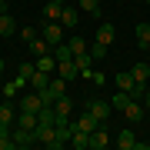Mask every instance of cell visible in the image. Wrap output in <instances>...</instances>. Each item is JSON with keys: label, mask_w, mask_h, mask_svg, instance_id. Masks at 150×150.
Returning a JSON list of instances; mask_svg holds the SVG:
<instances>
[{"label": "cell", "mask_w": 150, "mask_h": 150, "mask_svg": "<svg viewBox=\"0 0 150 150\" xmlns=\"http://www.w3.org/2000/svg\"><path fill=\"white\" fill-rule=\"evenodd\" d=\"M37 144H43L47 150H60L64 147L60 137H57V127H40V123H37Z\"/></svg>", "instance_id": "1"}, {"label": "cell", "mask_w": 150, "mask_h": 150, "mask_svg": "<svg viewBox=\"0 0 150 150\" xmlns=\"http://www.w3.org/2000/svg\"><path fill=\"white\" fill-rule=\"evenodd\" d=\"M43 40H47L50 47L64 43V23H57V20H47V23H43Z\"/></svg>", "instance_id": "2"}, {"label": "cell", "mask_w": 150, "mask_h": 150, "mask_svg": "<svg viewBox=\"0 0 150 150\" xmlns=\"http://www.w3.org/2000/svg\"><path fill=\"white\" fill-rule=\"evenodd\" d=\"M40 110H43V100H40V93H37V90L20 97V113H40Z\"/></svg>", "instance_id": "3"}, {"label": "cell", "mask_w": 150, "mask_h": 150, "mask_svg": "<svg viewBox=\"0 0 150 150\" xmlns=\"http://www.w3.org/2000/svg\"><path fill=\"white\" fill-rule=\"evenodd\" d=\"M13 144H17V147H33V144H37V130L13 127Z\"/></svg>", "instance_id": "4"}, {"label": "cell", "mask_w": 150, "mask_h": 150, "mask_svg": "<svg viewBox=\"0 0 150 150\" xmlns=\"http://www.w3.org/2000/svg\"><path fill=\"white\" fill-rule=\"evenodd\" d=\"M87 110H90L93 117H97V120L103 123V120L110 117V110H113V103H110V100H90V103H87Z\"/></svg>", "instance_id": "5"}, {"label": "cell", "mask_w": 150, "mask_h": 150, "mask_svg": "<svg viewBox=\"0 0 150 150\" xmlns=\"http://www.w3.org/2000/svg\"><path fill=\"white\" fill-rule=\"evenodd\" d=\"M57 74L64 80H74V77H80V67H77V60H57Z\"/></svg>", "instance_id": "6"}, {"label": "cell", "mask_w": 150, "mask_h": 150, "mask_svg": "<svg viewBox=\"0 0 150 150\" xmlns=\"http://www.w3.org/2000/svg\"><path fill=\"white\" fill-rule=\"evenodd\" d=\"M144 113H147V110H144V103H140V100H130L127 107H123V117L134 120V123H137V120H144Z\"/></svg>", "instance_id": "7"}, {"label": "cell", "mask_w": 150, "mask_h": 150, "mask_svg": "<svg viewBox=\"0 0 150 150\" xmlns=\"http://www.w3.org/2000/svg\"><path fill=\"white\" fill-rule=\"evenodd\" d=\"M107 144H110V134H107L103 127H97L93 134H90V150H103Z\"/></svg>", "instance_id": "8"}, {"label": "cell", "mask_w": 150, "mask_h": 150, "mask_svg": "<svg viewBox=\"0 0 150 150\" xmlns=\"http://www.w3.org/2000/svg\"><path fill=\"white\" fill-rule=\"evenodd\" d=\"M130 74H134V80H137L140 87H150V67H147V64H134Z\"/></svg>", "instance_id": "9"}, {"label": "cell", "mask_w": 150, "mask_h": 150, "mask_svg": "<svg viewBox=\"0 0 150 150\" xmlns=\"http://www.w3.org/2000/svg\"><path fill=\"white\" fill-rule=\"evenodd\" d=\"M60 23H64V27H70V30H74L77 23H80V13H77L74 7H67V4H64V10H60Z\"/></svg>", "instance_id": "10"}, {"label": "cell", "mask_w": 150, "mask_h": 150, "mask_svg": "<svg viewBox=\"0 0 150 150\" xmlns=\"http://www.w3.org/2000/svg\"><path fill=\"white\" fill-rule=\"evenodd\" d=\"M27 83H30V80H23V77L17 74L10 83H4V97H7V100H13V97H17V90H20V87H27Z\"/></svg>", "instance_id": "11"}, {"label": "cell", "mask_w": 150, "mask_h": 150, "mask_svg": "<svg viewBox=\"0 0 150 150\" xmlns=\"http://www.w3.org/2000/svg\"><path fill=\"white\" fill-rule=\"evenodd\" d=\"M27 47H30V54H33V57H43V54H54V47H50V43L43 40V37H37V40H30Z\"/></svg>", "instance_id": "12"}, {"label": "cell", "mask_w": 150, "mask_h": 150, "mask_svg": "<svg viewBox=\"0 0 150 150\" xmlns=\"http://www.w3.org/2000/svg\"><path fill=\"white\" fill-rule=\"evenodd\" d=\"M113 144H117L120 150H134V144H137V137H134V130H120Z\"/></svg>", "instance_id": "13"}, {"label": "cell", "mask_w": 150, "mask_h": 150, "mask_svg": "<svg viewBox=\"0 0 150 150\" xmlns=\"http://www.w3.org/2000/svg\"><path fill=\"white\" fill-rule=\"evenodd\" d=\"M70 147H77V150H87V147H90V134L77 127V130H74V137H70Z\"/></svg>", "instance_id": "14"}, {"label": "cell", "mask_w": 150, "mask_h": 150, "mask_svg": "<svg viewBox=\"0 0 150 150\" xmlns=\"http://www.w3.org/2000/svg\"><path fill=\"white\" fill-rule=\"evenodd\" d=\"M113 37H117V30H113V23H100V27H97V40L100 43H113Z\"/></svg>", "instance_id": "15"}, {"label": "cell", "mask_w": 150, "mask_h": 150, "mask_svg": "<svg viewBox=\"0 0 150 150\" xmlns=\"http://www.w3.org/2000/svg\"><path fill=\"white\" fill-rule=\"evenodd\" d=\"M117 87H120V90H134V87H137V80H134V74H130V70H120V74H117Z\"/></svg>", "instance_id": "16"}, {"label": "cell", "mask_w": 150, "mask_h": 150, "mask_svg": "<svg viewBox=\"0 0 150 150\" xmlns=\"http://www.w3.org/2000/svg\"><path fill=\"white\" fill-rule=\"evenodd\" d=\"M77 127H80V130H87V134H93V130H97V127H100V120H97V117H93V113H90V110H87V113H83V117H80V120H77Z\"/></svg>", "instance_id": "17"}, {"label": "cell", "mask_w": 150, "mask_h": 150, "mask_svg": "<svg viewBox=\"0 0 150 150\" xmlns=\"http://www.w3.org/2000/svg\"><path fill=\"white\" fill-rule=\"evenodd\" d=\"M13 120H17V113L10 103H0V127H13Z\"/></svg>", "instance_id": "18"}, {"label": "cell", "mask_w": 150, "mask_h": 150, "mask_svg": "<svg viewBox=\"0 0 150 150\" xmlns=\"http://www.w3.org/2000/svg\"><path fill=\"white\" fill-rule=\"evenodd\" d=\"M0 33H4V37H10V33H17V23H13V17L10 13H0Z\"/></svg>", "instance_id": "19"}, {"label": "cell", "mask_w": 150, "mask_h": 150, "mask_svg": "<svg viewBox=\"0 0 150 150\" xmlns=\"http://www.w3.org/2000/svg\"><path fill=\"white\" fill-rule=\"evenodd\" d=\"M30 87H33V90H43V87H50V74H43V70H33Z\"/></svg>", "instance_id": "20"}, {"label": "cell", "mask_w": 150, "mask_h": 150, "mask_svg": "<svg viewBox=\"0 0 150 150\" xmlns=\"http://www.w3.org/2000/svg\"><path fill=\"white\" fill-rule=\"evenodd\" d=\"M37 70H43V74H54V70H57V57H54V54H43V57L37 60Z\"/></svg>", "instance_id": "21"}, {"label": "cell", "mask_w": 150, "mask_h": 150, "mask_svg": "<svg viewBox=\"0 0 150 150\" xmlns=\"http://www.w3.org/2000/svg\"><path fill=\"white\" fill-rule=\"evenodd\" d=\"M17 127H27V130H37V113H17Z\"/></svg>", "instance_id": "22"}, {"label": "cell", "mask_w": 150, "mask_h": 150, "mask_svg": "<svg viewBox=\"0 0 150 150\" xmlns=\"http://www.w3.org/2000/svg\"><path fill=\"white\" fill-rule=\"evenodd\" d=\"M74 60H77V67H80V74H83V70H90V67H93V54H90V50H83V54H77Z\"/></svg>", "instance_id": "23"}, {"label": "cell", "mask_w": 150, "mask_h": 150, "mask_svg": "<svg viewBox=\"0 0 150 150\" xmlns=\"http://www.w3.org/2000/svg\"><path fill=\"white\" fill-rule=\"evenodd\" d=\"M137 43L147 50V43H150V23H137Z\"/></svg>", "instance_id": "24"}, {"label": "cell", "mask_w": 150, "mask_h": 150, "mask_svg": "<svg viewBox=\"0 0 150 150\" xmlns=\"http://www.w3.org/2000/svg\"><path fill=\"white\" fill-rule=\"evenodd\" d=\"M60 10H64V4H57V0H50V4L43 7V13H47V20H60Z\"/></svg>", "instance_id": "25"}, {"label": "cell", "mask_w": 150, "mask_h": 150, "mask_svg": "<svg viewBox=\"0 0 150 150\" xmlns=\"http://www.w3.org/2000/svg\"><path fill=\"white\" fill-rule=\"evenodd\" d=\"M37 123H40V127H54V107H43L37 113Z\"/></svg>", "instance_id": "26"}, {"label": "cell", "mask_w": 150, "mask_h": 150, "mask_svg": "<svg viewBox=\"0 0 150 150\" xmlns=\"http://www.w3.org/2000/svg\"><path fill=\"white\" fill-rule=\"evenodd\" d=\"M77 4H80L87 13H93V17H100V10H103V7H100V0H77Z\"/></svg>", "instance_id": "27"}, {"label": "cell", "mask_w": 150, "mask_h": 150, "mask_svg": "<svg viewBox=\"0 0 150 150\" xmlns=\"http://www.w3.org/2000/svg\"><path fill=\"white\" fill-rule=\"evenodd\" d=\"M130 100H134V97H130L127 90H120V93H117V97H113V100H110V103H113V110H123V107H127V103H130Z\"/></svg>", "instance_id": "28"}, {"label": "cell", "mask_w": 150, "mask_h": 150, "mask_svg": "<svg viewBox=\"0 0 150 150\" xmlns=\"http://www.w3.org/2000/svg\"><path fill=\"white\" fill-rule=\"evenodd\" d=\"M90 54H93V60H103V57H107V43L93 40V43H90Z\"/></svg>", "instance_id": "29"}, {"label": "cell", "mask_w": 150, "mask_h": 150, "mask_svg": "<svg viewBox=\"0 0 150 150\" xmlns=\"http://www.w3.org/2000/svg\"><path fill=\"white\" fill-rule=\"evenodd\" d=\"M70 50H74V57L83 54V50H87V40H83V37H70Z\"/></svg>", "instance_id": "30"}, {"label": "cell", "mask_w": 150, "mask_h": 150, "mask_svg": "<svg viewBox=\"0 0 150 150\" xmlns=\"http://www.w3.org/2000/svg\"><path fill=\"white\" fill-rule=\"evenodd\" d=\"M33 70H37V64H20V67H17V74H20L23 80H30V77H33Z\"/></svg>", "instance_id": "31"}, {"label": "cell", "mask_w": 150, "mask_h": 150, "mask_svg": "<svg viewBox=\"0 0 150 150\" xmlns=\"http://www.w3.org/2000/svg\"><path fill=\"white\" fill-rule=\"evenodd\" d=\"M20 37H23V40H27V43H30V40H37V37H40V33H37V30H33V27H23V30H20Z\"/></svg>", "instance_id": "32"}, {"label": "cell", "mask_w": 150, "mask_h": 150, "mask_svg": "<svg viewBox=\"0 0 150 150\" xmlns=\"http://www.w3.org/2000/svg\"><path fill=\"white\" fill-rule=\"evenodd\" d=\"M144 110H150V87H147V93H144Z\"/></svg>", "instance_id": "33"}, {"label": "cell", "mask_w": 150, "mask_h": 150, "mask_svg": "<svg viewBox=\"0 0 150 150\" xmlns=\"http://www.w3.org/2000/svg\"><path fill=\"white\" fill-rule=\"evenodd\" d=\"M4 10H7V0H0V13H4Z\"/></svg>", "instance_id": "34"}, {"label": "cell", "mask_w": 150, "mask_h": 150, "mask_svg": "<svg viewBox=\"0 0 150 150\" xmlns=\"http://www.w3.org/2000/svg\"><path fill=\"white\" fill-rule=\"evenodd\" d=\"M4 67H7V64H4V60H0V74H4Z\"/></svg>", "instance_id": "35"}, {"label": "cell", "mask_w": 150, "mask_h": 150, "mask_svg": "<svg viewBox=\"0 0 150 150\" xmlns=\"http://www.w3.org/2000/svg\"><path fill=\"white\" fill-rule=\"evenodd\" d=\"M57 4H70V0H57Z\"/></svg>", "instance_id": "36"}, {"label": "cell", "mask_w": 150, "mask_h": 150, "mask_svg": "<svg viewBox=\"0 0 150 150\" xmlns=\"http://www.w3.org/2000/svg\"><path fill=\"white\" fill-rule=\"evenodd\" d=\"M0 93H4V87H0Z\"/></svg>", "instance_id": "37"}, {"label": "cell", "mask_w": 150, "mask_h": 150, "mask_svg": "<svg viewBox=\"0 0 150 150\" xmlns=\"http://www.w3.org/2000/svg\"><path fill=\"white\" fill-rule=\"evenodd\" d=\"M147 50H150V43H147Z\"/></svg>", "instance_id": "38"}, {"label": "cell", "mask_w": 150, "mask_h": 150, "mask_svg": "<svg viewBox=\"0 0 150 150\" xmlns=\"http://www.w3.org/2000/svg\"><path fill=\"white\" fill-rule=\"evenodd\" d=\"M147 4H150V0H147Z\"/></svg>", "instance_id": "39"}]
</instances>
